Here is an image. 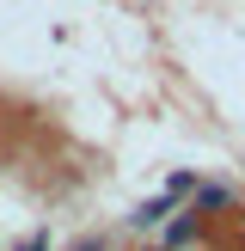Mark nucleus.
I'll use <instances>...</instances> for the list:
<instances>
[{
  "label": "nucleus",
  "instance_id": "1",
  "mask_svg": "<svg viewBox=\"0 0 245 251\" xmlns=\"http://www.w3.org/2000/svg\"><path fill=\"white\" fill-rule=\"evenodd\" d=\"M24 251H43V239H31V245H24Z\"/></svg>",
  "mask_w": 245,
  "mask_h": 251
}]
</instances>
